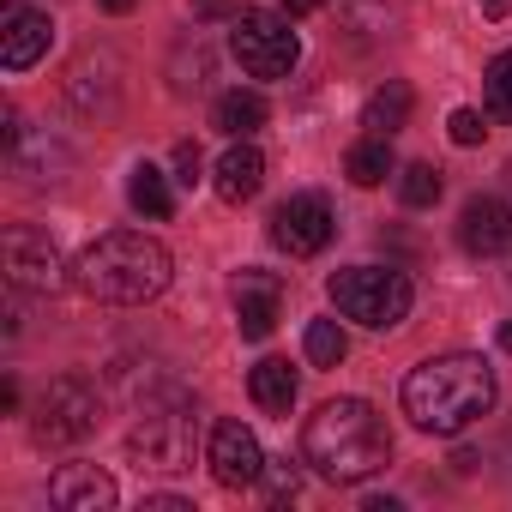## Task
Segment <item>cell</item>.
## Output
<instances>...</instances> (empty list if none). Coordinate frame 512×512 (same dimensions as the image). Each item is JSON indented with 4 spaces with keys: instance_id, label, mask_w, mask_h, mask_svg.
Returning a JSON list of instances; mask_svg holds the SVG:
<instances>
[{
    "instance_id": "29",
    "label": "cell",
    "mask_w": 512,
    "mask_h": 512,
    "mask_svg": "<svg viewBox=\"0 0 512 512\" xmlns=\"http://www.w3.org/2000/svg\"><path fill=\"white\" fill-rule=\"evenodd\" d=\"M193 13H199V19H223V13H229V0H199Z\"/></svg>"
},
{
    "instance_id": "5",
    "label": "cell",
    "mask_w": 512,
    "mask_h": 512,
    "mask_svg": "<svg viewBox=\"0 0 512 512\" xmlns=\"http://www.w3.org/2000/svg\"><path fill=\"white\" fill-rule=\"evenodd\" d=\"M229 49H235L241 73H253V79H290L302 61L290 13H266V7H241L229 19Z\"/></svg>"
},
{
    "instance_id": "17",
    "label": "cell",
    "mask_w": 512,
    "mask_h": 512,
    "mask_svg": "<svg viewBox=\"0 0 512 512\" xmlns=\"http://www.w3.org/2000/svg\"><path fill=\"white\" fill-rule=\"evenodd\" d=\"M410 109H416V97H410V85L404 79H386L374 97H368V109H362V127L374 133V139H392L404 121H410Z\"/></svg>"
},
{
    "instance_id": "7",
    "label": "cell",
    "mask_w": 512,
    "mask_h": 512,
    "mask_svg": "<svg viewBox=\"0 0 512 512\" xmlns=\"http://www.w3.org/2000/svg\"><path fill=\"white\" fill-rule=\"evenodd\" d=\"M37 440L43 446H79L97 428V386L85 374H61L49 380V392L37 398Z\"/></svg>"
},
{
    "instance_id": "20",
    "label": "cell",
    "mask_w": 512,
    "mask_h": 512,
    "mask_svg": "<svg viewBox=\"0 0 512 512\" xmlns=\"http://www.w3.org/2000/svg\"><path fill=\"white\" fill-rule=\"evenodd\" d=\"M344 175L356 181V187H380L386 175H392V139H362V145H350V157H344Z\"/></svg>"
},
{
    "instance_id": "8",
    "label": "cell",
    "mask_w": 512,
    "mask_h": 512,
    "mask_svg": "<svg viewBox=\"0 0 512 512\" xmlns=\"http://www.w3.org/2000/svg\"><path fill=\"white\" fill-rule=\"evenodd\" d=\"M0 260H7V284L25 290V296H55L67 290V260H61V247L31 229V223H13L7 241H0Z\"/></svg>"
},
{
    "instance_id": "22",
    "label": "cell",
    "mask_w": 512,
    "mask_h": 512,
    "mask_svg": "<svg viewBox=\"0 0 512 512\" xmlns=\"http://www.w3.org/2000/svg\"><path fill=\"white\" fill-rule=\"evenodd\" d=\"M440 193H446V181H440L434 163H410V169H398V199H404L410 211H428Z\"/></svg>"
},
{
    "instance_id": "27",
    "label": "cell",
    "mask_w": 512,
    "mask_h": 512,
    "mask_svg": "<svg viewBox=\"0 0 512 512\" xmlns=\"http://www.w3.org/2000/svg\"><path fill=\"white\" fill-rule=\"evenodd\" d=\"M145 512H193L187 494H145Z\"/></svg>"
},
{
    "instance_id": "28",
    "label": "cell",
    "mask_w": 512,
    "mask_h": 512,
    "mask_svg": "<svg viewBox=\"0 0 512 512\" xmlns=\"http://www.w3.org/2000/svg\"><path fill=\"white\" fill-rule=\"evenodd\" d=\"M0 410H7V416L19 410V380H0Z\"/></svg>"
},
{
    "instance_id": "9",
    "label": "cell",
    "mask_w": 512,
    "mask_h": 512,
    "mask_svg": "<svg viewBox=\"0 0 512 512\" xmlns=\"http://www.w3.org/2000/svg\"><path fill=\"white\" fill-rule=\"evenodd\" d=\"M332 235H338V223H332V205L320 193H290L272 211V241L290 253V260H314Z\"/></svg>"
},
{
    "instance_id": "15",
    "label": "cell",
    "mask_w": 512,
    "mask_h": 512,
    "mask_svg": "<svg viewBox=\"0 0 512 512\" xmlns=\"http://www.w3.org/2000/svg\"><path fill=\"white\" fill-rule=\"evenodd\" d=\"M266 187V157L253 151L247 139H235L223 157H217V193L229 199V205H241V199H253Z\"/></svg>"
},
{
    "instance_id": "32",
    "label": "cell",
    "mask_w": 512,
    "mask_h": 512,
    "mask_svg": "<svg viewBox=\"0 0 512 512\" xmlns=\"http://www.w3.org/2000/svg\"><path fill=\"white\" fill-rule=\"evenodd\" d=\"M97 7H103V13H115V19H121V13H133V0H97Z\"/></svg>"
},
{
    "instance_id": "1",
    "label": "cell",
    "mask_w": 512,
    "mask_h": 512,
    "mask_svg": "<svg viewBox=\"0 0 512 512\" xmlns=\"http://www.w3.org/2000/svg\"><path fill=\"white\" fill-rule=\"evenodd\" d=\"M169 278H175L169 247L157 235H139V229H109L73 260V284L91 302H109V308L157 302L169 290Z\"/></svg>"
},
{
    "instance_id": "19",
    "label": "cell",
    "mask_w": 512,
    "mask_h": 512,
    "mask_svg": "<svg viewBox=\"0 0 512 512\" xmlns=\"http://www.w3.org/2000/svg\"><path fill=\"white\" fill-rule=\"evenodd\" d=\"M127 199H133V211H139V217H151V223H163V217L175 211L169 175H163L157 163H139V169H133V181H127Z\"/></svg>"
},
{
    "instance_id": "11",
    "label": "cell",
    "mask_w": 512,
    "mask_h": 512,
    "mask_svg": "<svg viewBox=\"0 0 512 512\" xmlns=\"http://www.w3.org/2000/svg\"><path fill=\"white\" fill-rule=\"evenodd\" d=\"M49 37H55L49 13L25 7V0H7V7H0V67H7V73L37 67L49 55Z\"/></svg>"
},
{
    "instance_id": "6",
    "label": "cell",
    "mask_w": 512,
    "mask_h": 512,
    "mask_svg": "<svg viewBox=\"0 0 512 512\" xmlns=\"http://www.w3.org/2000/svg\"><path fill=\"white\" fill-rule=\"evenodd\" d=\"M193 446H199V416H193L187 398L151 404L145 422L127 434V452H133L145 470H193Z\"/></svg>"
},
{
    "instance_id": "25",
    "label": "cell",
    "mask_w": 512,
    "mask_h": 512,
    "mask_svg": "<svg viewBox=\"0 0 512 512\" xmlns=\"http://www.w3.org/2000/svg\"><path fill=\"white\" fill-rule=\"evenodd\" d=\"M175 181L181 187H199L205 181V157H199V145L187 139V145H175Z\"/></svg>"
},
{
    "instance_id": "21",
    "label": "cell",
    "mask_w": 512,
    "mask_h": 512,
    "mask_svg": "<svg viewBox=\"0 0 512 512\" xmlns=\"http://www.w3.org/2000/svg\"><path fill=\"white\" fill-rule=\"evenodd\" d=\"M302 350H308V362H314V368H338V362L350 356V338H344V326H338V320H308Z\"/></svg>"
},
{
    "instance_id": "26",
    "label": "cell",
    "mask_w": 512,
    "mask_h": 512,
    "mask_svg": "<svg viewBox=\"0 0 512 512\" xmlns=\"http://www.w3.org/2000/svg\"><path fill=\"white\" fill-rule=\"evenodd\" d=\"M446 127H452V145H482V133H488L476 109H452V121H446Z\"/></svg>"
},
{
    "instance_id": "14",
    "label": "cell",
    "mask_w": 512,
    "mask_h": 512,
    "mask_svg": "<svg viewBox=\"0 0 512 512\" xmlns=\"http://www.w3.org/2000/svg\"><path fill=\"white\" fill-rule=\"evenodd\" d=\"M49 500H55L61 512H109V506L121 500V488H115V476L97 470V464H67V470H55Z\"/></svg>"
},
{
    "instance_id": "31",
    "label": "cell",
    "mask_w": 512,
    "mask_h": 512,
    "mask_svg": "<svg viewBox=\"0 0 512 512\" xmlns=\"http://www.w3.org/2000/svg\"><path fill=\"white\" fill-rule=\"evenodd\" d=\"M482 7V19H506V0H476Z\"/></svg>"
},
{
    "instance_id": "23",
    "label": "cell",
    "mask_w": 512,
    "mask_h": 512,
    "mask_svg": "<svg viewBox=\"0 0 512 512\" xmlns=\"http://www.w3.org/2000/svg\"><path fill=\"white\" fill-rule=\"evenodd\" d=\"M482 91H488V115H494V121H512V49L488 61Z\"/></svg>"
},
{
    "instance_id": "18",
    "label": "cell",
    "mask_w": 512,
    "mask_h": 512,
    "mask_svg": "<svg viewBox=\"0 0 512 512\" xmlns=\"http://www.w3.org/2000/svg\"><path fill=\"white\" fill-rule=\"evenodd\" d=\"M266 97L260 91H223L217 97V109H211V121H217V133H229V139H247V133H260L266 127Z\"/></svg>"
},
{
    "instance_id": "3",
    "label": "cell",
    "mask_w": 512,
    "mask_h": 512,
    "mask_svg": "<svg viewBox=\"0 0 512 512\" xmlns=\"http://www.w3.org/2000/svg\"><path fill=\"white\" fill-rule=\"evenodd\" d=\"M494 410V368L482 356H428L404 380V416L422 434H464L476 416Z\"/></svg>"
},
{
    "instance_id": "12",
    "label": "cell",
    "mask_w": 512,
    "mask_h": 512,
    "mask_svg": "<svg viewBox=\"0 0 512 512\" xmlns=\"http://www.w3.org/2000/svg\"><path fill=\"white\" fill-rule=\"evenodd\" d=\"M278 308H284V278L272 272H241L235 278V326L247 344H266L278 332Z\"/></svg>"
},
{
    "instance_id": "33",
    "label": "cell",
    "mask_w": 512,
    "mask_h": 512,
    "mask_svg": "<svg viewBox=\"0 0 512 512\" xmlns=\"http://www.w3.org/2000/svg\"><path fill=\"white\" fill-rule=\"evenodd\" d=\"M500 350H512V326H500Z\"/></svg>"
},
{
    "instance_id": "10",
    "label": "cell",
    "mask_w": 512,
    "mask_h": 512,
    "mask_svg": "<svg viewBox=\"0 0 512 512\" xmlns=\"http://www.w3.org/2000/svg\"><path fill=\"white\" fill-rule=\"evenodd\" d=\"M205 464L223 488H260V470H266V452L253 440V428L241 422H217L211 428V446H205Z\"/></svg>"
},
{
    "instance_id": "4",
    "label": "cell",
    "mask_w": 512,
    "mask_h": 512,
    "mask_svg": "<svg viewBox=\"0 0 512 512\" xmlns=\"http://www.w3.org/2000/svg\"><path fill=\"white\" fill-rule=\"evenodd\" d=\"M332 302H338L344 320H356L368 332H392V326L410 320L416 290L398 266H350V272L332 278Z\"/></svg>"
},
{
    "instance_id": "2",
    "label": "cell",
    "mask_w": 512,
    "mask_h": 512,
    "mask_svg": "<svg viewBox=\"0 0 512 512\" xmlns=\"http://www.w3.org/2000/svg\"><path fill=\"white\" fill-rule=\"evenodd\" d=\"M302 452L308 464L338 482V488H362L368 476H380L392 464V434L380 422L374 404L362 398H332L308 416V434H302Z\"/></svg>"
},
{
    "instance_id": "24",
    "label": "cell",
    "mask_w": 512,
    "mask_h": 512,
    "mask_svg": "<svg viewBox=\"0 0 512 512\" xmlns=\"http://www.w3.org/2000/svg\"><path fill=\"white\" fill-rule=\"evenodd\" d=\"M260 488H266V500H272V506H290V500L302 494V470H296L290 458H266V470H260Z\"/></svg>"
},
{
    "instance_id": "30",
    "label": "cell",
    "mask_w": 512,
    "mask_h": 512,
    "mask_svg": "<svg viewBox=\"0 0 512 512\" xmlns=\"http://www.w3.org/2000/svg\"><path fill=\"white\" fill-rule=\"evenodd\" d=\"M326 0H290V19H308V13H320Z\"/></svg>"
},
{
    "instance_id": "13",
    "label": "cell",
    "mask_w": 512,
    "mask_h": 512,
    "mask_svg": "<svg viewBox=\"0 0 512 512\" xmlns=\"http://www.w3.org/2000/svg\"><path fill=\"white\" fill-rule=\"evenodd\" d=\"M458 241H464V253H476V260L512 253V211H506V199H494V193L470 199L464 217H458Z\"/></svg>"
},
{
    "instance_id": "16",
    "label": "cell",
    "mask_w": 512,
    "mask_h": 512,
    "mask_svg": "<svg viewBox=\"0 0 512 512\" xmlns=\"http://www.w3.org/2000/svg\"><path fill=\"white\" fill-rule=\"evenodd\" d=\"M247 392H253V404H260L266 416H290V404H296V392H302V380H296V368L290 362H278V356H266L260 368L247 374Z\"/></svg>"
}]
</instances>
